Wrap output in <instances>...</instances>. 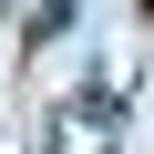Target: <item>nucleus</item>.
<instances>
[{"instance_id": "nucleus-1", "label": "nucleus", "mask_w": 154, "mask_h": 154, "mask_svg": "<svg viewBox=\"0 0 154 154\" xmlns=\"http://www.w3.org/2000/svg\"><path fill=\"white\" fill-rule=\"evenodd\" d=\"M51 154H113V103H82L51 123Z\"/></svg>"}]
</instances>
